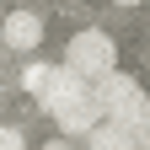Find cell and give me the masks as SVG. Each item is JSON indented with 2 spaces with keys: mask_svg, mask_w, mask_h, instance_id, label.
<instances>
[{
  "mask_svg": "<svg viewBox=\"0 0 150 150\" xmlns=\"http://www.w3.org/2000/svg\"><path fill=\"white\" fill-rule=\"evenodd\" d=\"M91 97L102 102V118L107 123H123V129H139V123H150V97L139 91V81L134 75H102L97 86H91Z\"/></svg>",
  "mask_w": 150,
  "mask_h": 150,
  "instance_id": "obj_1",
  "label": "cell"
},
{
  "mask_svg": "<svg viewBox=\"0 0 150 150\" xmlns=\"http://www.w3.org/2000/svg\"><path fill=\"white\" fill-rule=\"evenodd\" d=\"M70 70L81 75V81H102V75H112V64H118V48H112L107 32H75L70 48H64Z\"/></svg>",
  "mask_w": 150,
  "mask_h": 150,
  "instance_id": "obj_2",
  "label": "cell"
},
{
  "mask_svg": "<svg viewBox=\"0 0 150 150\" xmlns=\"http://www.w3.org/2000/svg\"><path fill=\"white\" fill-rule=\"evenodd\" d=\"M81 97H91V81H81V75H75L70 64H54V81H48V91H43L38 102H43V112L54 118L59 107H70V102H81Z\"/></svg>",
  "mask_w": 150,
  "mask_h": 150,
  "instance_id": "obj_3",
  "label": "cell"
},
{
  "mask_svg": "<svg viewBox=\"0 0 150 150\" xmlns=\"http://www.w3.org/2000/svg\"><path fill=\"white\" fill-rule=\"evenodd\" d=\"M0 43L16 48V54H32L38 43H43V16L38 11H11L6 22H0Z\"/></svg>",
  "mask_w": 150,
  "mask_h": 150,
  "instance_id": "obj_4",
  "label": "cell"
},
{
  "mask_svg": "<svg viewBox=\"0 0 150 150\" xmlns=\"http://www.w3.org/2000/svg\"><path fill=\"white\" fill-rule=\"evenodd\" d=\"M54 123H59L64 139H86L91 129L102 123V102H97V97H81V102H70V107L54 112Z\"/></svg>",
  "mask_w": 150,
  "mask_h": 150,
  "instance_id": "obj_5",
  "label": "cell"
},
{
  "mask_svg": "<svg viewBox=\"0 0 150 150\" xmlns=\"http://www.w3.org/2000/svg\"><path fill=\"white\" fill-rule=\"evenodd\" d=\"M91 150H139V134H134V129H123V123H97V129H91Z\"/></svg>",
  "mask_w": 150,
  "mask_h": 150,
  "instance_id": "obj_6",
  "label": "cell"
},
{
  "mask_svg": "<svg viewBox=\"0 0 150 150\" xmlns=\"http://www.w3.org/2000/svg\"><path fill=\"white\" fill-rule=\"evenodd\" d=\"M48 81H54V64L27 59V70H22V91H27V97H43V91H48Z\"/></svg>",
  "mask_w": 150,
  "mask_h": 150,
  "instance_id": "obj_7",
  "label": "cell"
},
{
  "mask_svg": "<svg viewBox=\"0 0 150 150\" xmlns=\"http://www.w3.org/2000/svg\"><path fill=\"white\" fill-rule=\"evenodd\" d=\"M0 150H27V139L16 134V129H0Z\"/></svg>",
  "mask_w": 150,
  "mask_h": 150,
  "instance_id": "obj_8",
  "label": "cell"
},
{
  "mask_svg": "<svg viewBox=\"0 0 150 150\" xmlns=\"http://www.w3.org/2000/svg\"><path fill=\"white\" fill-rule=\"evenodd\" d=\"M43 150H75V145H70V139H64V134H59V139H48V145H43Z\"/></svg>",
  "mask_w": 150,
  "mask_h": 150,
  "instance_id": "obj_9",
  "label": "cell"
},
{
  "mask_svg": "<svg viewBox=\"0 0 150 150\" xmlns=\"http://www.w3.org/2000/svg\"><path fill=\"white\" fill-rule=\"evenodd\" d=\"M112 6H139V0H112Z\"/></svg>",
  "mask_w": 150,
  "mask_h": 150,
  "instance_id": "obj_10",
  "label": "cell"
}]
</instances>
